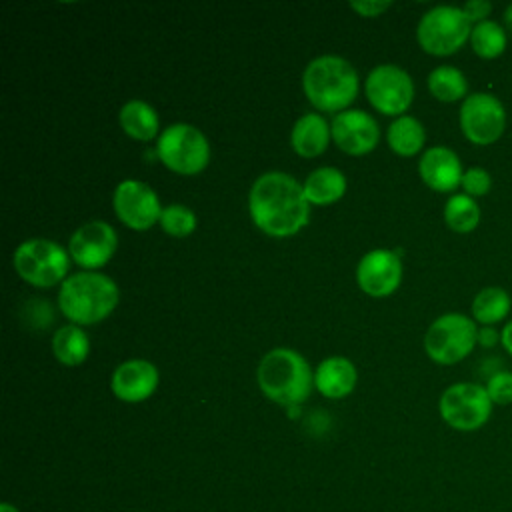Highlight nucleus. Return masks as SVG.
<instances>
[{
	"label": "nucleus",
	"mask_w": 512,
	"mask_h": 512,
	"mask_svg": "<svg viewBox=\"0 0 512 512\" xmlns=\"http://www.w3.org/2000/svg\"><path fill=\"white\" fill-rule=\"evenodd\" d=\"M248 212L256 228L274 238L300 232L310 218L304 186L286 172H264L248 194Z\"/></svg>",
	"instance_id": "1"
},
{
	"label": "nucleus",
	"mask_w": 512,
	"mask_h": 512,
	"mask_svg": "<svg viewBox=\"0 0 512 512\" xmlns=\"http://www.w3.org/2000/svg\"><path fill=\"white\" fill-rule=\"evenodd\" d=\"M256 380L262 394L286 408L302 404L314 386V374L304 360L292 348H272L258 364Z\"/></svg>",
	"instance_id": "2"
},
{
	"label": "nucleus",
	"mask_w": 512,
	"mask_h": 512,
	"mask_svg": "<svg viewBox=\"0 0 512 512\" xmlns=\"http://www.w3.org/2000/svg\"><path fill=\"white\" fill-rule=\"evenodd\" d=\"M302 88L316 110L340 114L358 94V72L346 58L324 54L304 68Z\"/></svg>",
	"instance_id": "3"
},
{
	"label": "nucleus",
	"mask_w": 512,
	"mask_h": 512,
	"mask_svg": "<svg viewBox=\"0 0 512 512\" xmlns=\"http://www.w3.org/2000/svg\"><path fill=\"white\" fill-rule=\"evenodd\" d=\"M116 282L100 272H76L68 276L58 292L60 312L76 326L102 322L118 304Z\"/></svg>",
	"instance_id": "4"
},
{
	"label": "nucleus",
	"mask_w": 512,
	"mask_h": 512,
	"mask_svg": "<svg viewBox=\"0 0 512 512\" xmlns=\"http://www.w3.org/2000/svg\"><path fill=\"white\" fill-rule=\"evenodd\" d=\"M12 264L24 282L36 288H50L68 278L70 254L54 240L30 238L14 250Z\"/></svg>",
	"instance_id": "5"
},
{
	"label": "nucleus",
	"mask_w": 512,
	"mask_h": 512,
	"mask_svg": "<svg viewBox=\"0 0 512 512\" xmlns=\"http://www.w3.org/2000/svg\"><path fill=\"white\" fill-rule=\"evenodd\" d=\"M156 154L168 170L182 176H194L208 166L210 144L196 126L176 122L160 132Z\"/></svg>",
	"instance_id": "6"
},
{
	"label": "nucleus",
	"mask_w": 512,
	"mask_h": 512,
	"mask_svg": "<svg viewBox=\"0 0 512 512\" xmlns=\"http://www.w3.org/2000/svg\"><path fill=\"white\" fill-rule=\"evenodd\" d=\"M472 24L462 6H434L416 26V40L426 54L450 56L470 42Z\"/></svg>",
	"instance_id": "7"
},
{
	"label": "nucleus",
	"mask_w": 512,
	"mask_h": 512,
	"mask_svg": "<svg viewBox=\"0 0 512 512\" xmlns=\"http://www.w3.org/2000/svg\"><path fill=\"white\" fill-rule=\"evenodd\" d=\"M478 344V324L474 318L448 312L438 316L424 334V350L436 364L450 366L464 360Z\"/></svg>",
	"instance_id": "8"
},
{
	"label": "nucleus",
	"mask_w": 512,
	"mask_h": 512,
	"mask_svg": "<svg viewBox=\"0 0 512 512\" xmlns=\"http://www.w3.org/2000/svg\"><path fill=\"white\" fill-rule=\"evenodd\" d=\"M492 408L486 386L474 382L450 384L438 400L442 420L458 432L480 430L490 420Z\"/></svg>",
	"instance_id": "9"
},
{
	"label": "nucleus",
	"mask_w": 512,
	"mask_h": 512,
	"mask_svg": "<svg viewBox=\"0 0 512 512\" xmlns=\"http://www.w3.org/2000/svg\"><path fill=\"white\" fill-rule=\"evenodd\" d=\"M458 122L468 142L488 146L498 142L506 130V108L490 92H472L460 104Z\"/></svg>",
	"instance_id": "10"
},
{
	"label": "nucleus",
	"mask_w": 512,
	"mask_h": 512,
	"mask_svg": "<svg viewBox=\"0 0 512 512\" xmlns=\"http://www.w3.org/2000/svg\"><path fill=\"white\" fill-rule=\"evenodd\" d=\"M364 92L368 102L386 116H404L414 100L410 74L396 64H380L370 70Z\"/></svg>",
	"instance_id": "11"
},
{
	"label": "nucleus",
	"mask_w": 512,
	"mask_h": 512,
	"mask_svg": "<svg viewBox=\"0 0 512 512\" xmlns=\"http://www.w3.org/2000/svg\"><path fill=\"white\" fill-rule=\"evenodd\" d=\"M112 206L118 220L138 232L150 230L162 214L156 192L140 180H122L112 194Z\"/></svg>",
	"instance_id": "12"
},
{
	"label": "nucleus",
	"mask_w": 512,
	"mask_h": 512,
	"mask_svg": "<svg viewBox=\"0 0 512 512\" xmlns=\"http://www.w3.org/2000/svg\"><path fill=\"white\" fill-rule=\"evenodd\" d=\"M116 246V230L104 220H90L78 226L70 236L68 254L78 266L86 270H96L110 262Z\"/></svg>",
	"instance_id": "13"
},
{
	"label": "nucleus",
	"mask_w": 512,
	"mask_h": 512,
	"mask_svg": "<svg viewBox=\"0 0 512 512\" xmlns=\"http://www.w3.org/2000/svg\"><path fill=\"white\" fill-rule=\"evenodd\" d=\"M356 280L368 296H390L402 282V262L398 252L386 248L366 252L358 262Z\"/></svg>",
	"instance_id": "14"
},
{
	"label": "nucleus",
	"mask_w": 512,
	"mask_h": 512,
	"mask_svg": "<svg viewBox=\"0 0 512 512\" xmlns=\"http://www.w3.org/2000/svg\"><path fill=\"white\" fill-rule=\"evenodd\" d=\"M332 140L336 146L352 156L368 154L380 140L378 122L364 110H344L334 116L330 124Z\"/></svg>",
	"instance_id": "15"
},
{
	"label": "nucleus",
	"mask_w": 512,
	"mask_h": 512,
	"mask_svg": "<svg viewBox=\"0 0 512 512\" xmlns=\"http://www.w3.org/2000/svg\"><path fill=\"white\" fill-rule=\"evenodd\" d=\"M158 380H160V374L152 362L142 358H132L116 366V370L112 372L110 388L118 400L136 404V402H144L156 392Z\"/></svg>",
	"instance_id": "16"
},
{
	"label": "nucleus",
	"mask_w": 512,
	"mask_h": 512,
	"mask_svg": "<svg viewBox=\"0 0 512 512\" xmlns=\"http://www.w3.org/2000/svg\"><path fill=\"white\" fill-rule=\"evenodd\" d=\"M418 174L430 190L452 192L460 186L464 170L454 150L446 146H432L420 156Z\"/></svg>",
	"instance_id": "17"
},
{
	"label": "nucleus",
	"mask_w": 512,
	"mask_h": 512,
	"mask_svg": "<svg viewBox=\"0 0 512 512\" xmlns=\"http://www.w3.org/2000/svg\"><path fill=\"white\" fill-rule=\"evenodd\" d=\"M358 380L356 366L344 356H330L322 360L314 372L316 390L332 400L348 396Z\"/></svg>",
	"instance_id": "18"
},
{
	"label": "nucleus",
	"mask_w": 512,
	"mask_h": 512,
	"mask_svg": "<svg viewBox=\"0 0 512 512\" xmlns=\"http://www.w3.org/2000/svg\"><path fill=\"white\" fill-rule=\"evenodd\" d=\"M332 138L330 124L316 112H308L300 116L290 132V144L294 152L302 158L320 156Z\"/></svg>",
	"instance_id": "19"
},
{
	"label": "nucleus",
	"mask_w": 512,
	"mask_h": 512,
	"mask_svg": "<svg viewBox=\"0 0 512 512\" xmlns=\"http://www.w3.org/2000/svg\"><path fill=\"white\" fill-rule=\"evenodd\" d=\"M118 120L124 134L140 142H148L160 132V118L156 110L144 100H128L122 104Z\"/></svg>",
	"instance_id": "20"
},
{
	"label": "nucleus",
	"mask_w": 512,
	"mask_h": 512,
	"mask_svg": "<svg viewBox=\"0 0 512 512\" xmlns=\"http://www.w3.org/2000/svg\"><path fill=\"white\" fill-rule=\"evenodd\" d=\"M304 196L310 204L326 206L340 200L346 192V178L338 168L322 166L312 170L304 180Z\"/></svg>",
	"instance_id": "21"
},
{
	"label": "nucleus",
	"mask_w": 512,
	"mask_h": 512,
	"mask_svg": "<svg viewBox=\"0 0 512 512\" xmlns=\"http://www.w3.org/2000/svg\"><path fill=\"white\" fill-rule=\"evenodd\" d=\"M386 142L398 156H414L424 148L426 130L414 116H398L386 130Z\"/></svg>",
	"instance_id": "22"
},
{
	"label": "nucleus",
	"mask_w": 512,
	"mask_h": 512,
	"mask_svg": "<svg viewBox=\"0 0 512 512\" xmlns=\"http://www.w3.org/2000/svg\"><path fill=\"white\" fill-rule=\"evenodd\" d=\"M52 352L60 364L80 366L90 354V340L80 326L66 324L54 332Z\"/></svg>",
	"instance_id": "23"
},
{
	"label": "nucleus",
	"mask_w": 512,
	"mask_h": 512,
	"mask_svg": "<svg viewBox=\"0 0 512 512\" xmlns=\"http://www.w3.org/2000/svg\"><path fill=\"white\" fill-rule=\"evenodd\" d=\"M510 308L512 300L504 288L486 286L472 300V318L480 326H494L510 314Z\"/></svg>",
	"instance_id": "24"
},
{
	"label": "nucleus",
	"mask_w": 512,
	"mask_h": 512,
	"mask_svg": "<svg viewBox=\"0 0 512 512\" xmlns=\"http://www.w3.org/2000/svg\"><path fill=\"white\" fill-rule=\"evenodd\" d=\"M428 90L440 102H458L468 96V80L456 66L442 64L428 74Z\"/></svg>",
	"instance_id": "25"
},
{
	"label": "nucleus",
	"mask_w": 512,
	"mask_h": 512,
	"mask_svg": "<svg viewBox=\"0 0 512 512\" xmlns=\"http://www.w3.org/2000/svg\"><path fill=\"white\" fill-rule=\"evenodd\" d=\"M444 222L452 232L468 234L480 224V206L468 194H452L444 204Z\"/></svg>",
	"instance_id": "26"
},
{
	"label": "nucleus",
	"mask_w": 512,
	"mask_h": 512,
	"mask_svg": "<svg viewBox=\"0 0 512 512\" xmlns=\"http://www.w3.org/2000/svg\"><path fill=\"white\" fill-rule=\"evenodd\" d=\"M506 44H508V36L500 22L484 20V22L472 26L470 46L476 56H480L484 60H494L500 54H504Z\"/></svg>",
	"instance_id": "27"
},
{
	"label": "nucleus",
	"mask_w": 512,
	"mask_h": 512,
	"mask_svg": "<svg viewBox=\"0 0 512 512\" xmlns=\"http://www.w3.org/2000/svg\"><path fill=\"white\" fill-rule=\"evenodd\" d=\"M160 228L174 238H186L196 228V214L184 204H170L162 208Z\"/></svg>",
	"instance_id": "28"
},
{
	"label": "nucleus",
	"mask_w": 512,
	"mask_h": 512,
	"mask_svg": "<svg viewBox=\"0 0 512 512\" xmlns=\"http://www.w3.org/2000/svg\"><path fill=\"white\" fill-rule=\"evenodd\" d=\"M486 392L494 406L512 404V372L498 370L486 382Z\"/></svg>",
	"instance_id": "29"
},
{
	"label": "nucleus",
	"mask_w": 512,
	"mask_h": 512,
	"mask_svg": "<svg viewBox=\"0 0 512 512\" xmlns=\"http://www.w3.org/2000/svg\"><path fill=\"white\" fill-rule=\"evenodd\" d=\"M464 194L478 198V196H486L492 188V176L488 170L480 168V166H472L468 170H464L462 182H460Z\"/></svg>",
	"instance_id": "30"
},
{
	"label": "nucleus",
	"mask_w": 512,
	"mask_h": 512,
	"mask_svg": "<svg viewBox=\"0 0 512 512\" xmlns=\"http://www.w3.org/2000/svg\"><path fill=\"white\" fill-rule=\"evenodd\" d=\"M466 18L470 20V24H480L484 20H490V12H492V4L488 0H470L462 6Z\"/></svg>",
	"instance_id": "31"
},
{
	"label": "nucleus",
	"mask_w": 512,
	"mask_h": 512,
	"mask_svg": "<svg viewBox=\"0 0 512 512\" xmlns=\"http://www.w3.org/2000/svg\"><path fill=\"white\" fill-rule=\"evenodd\" d=\"M392 6V2H350V8L354 12H358L360 16H366V18H374V16H380L382 12H386L388 8Z\"/></svg>",
	"instance_id": "32"
},
{
	"label": "nucleus",
	"mask_w": 512,
	"mask_h": 512,
	"mask_svg": "<svg viewBox=\"0 0 512 512\" xmlns=\"http://www.w3.org/2000/svg\"><path fill=\"white\" fill-rule=\"evenodd\" d=\"M500 340V336L496 334V330L492 326H482L478 328V344L482 346H494Z\"/></svg>",
	"instance_id": "33"
},
{
	"label": "nucleus",
	"mask_w": 512,
	"mask_h": 512,
	"mask_svg": "<svg viewBox=\"0 0 512 512\" xmlns=\"http://www.w3.org/2000/svg\"><path fill=\"white\" fill-rule=\"evenodd\" d=\"M500 342L504 346V350L512 356V320H508L500 332Z\"/></svg>",
	"instance_id": "34"
},
{
	"label": "nucleus",
	"mask_w": 512,
	"mask_h": 512,
	"mask_svg": "<svg viewBox=\"0 0 512 512\" xmlns=\"http://www.w3.org/2000/svg\"><path fill=\"white\" fill-rule=\"evenodd\" d=\"M504 26L508 28V32H512V4H508L506 6V10H504Z\"/></svg>",
	"instance_id": "35"
},
{
	"label": "nucleus",
	"mask_w": 512,
	"mask_h": 512,
	"mask_svg": "<svg viewBox=\"0 0 512 512\" xmlns=\"http://www.w3.org/2000/svg\"><path fill=\"white\" fill-rule=\"evenodd\" d=\"M0 512H18L10 502H4V504H0Z\"/></svg>",
	"instance_id": "36"
}]
</instances>
